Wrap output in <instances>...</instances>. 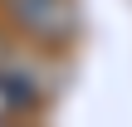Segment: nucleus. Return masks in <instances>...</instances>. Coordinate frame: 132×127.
Here are the masks:
<instances>
[{"label":"nucleus","instance_id":"1","mask_svg":"<svg viewBox=\"0 0 132 127\" xmlns=\"http://www.w3.org/2000/svg\"><path fill=\"white\" fill-rule=\"evenodd\" d=\"M5 10L20 29H29L34 39H49V44L69 39L78 29V5L73 0H5Z\"/></svg>","mask_w":132,"mask_h":127},{"label":"nucleus","instance_id":"2","mask_svg":"<svg viewBox=\"0 0 132 127\" xmlns=\"http://www.w3.org/2000/svg\"><path fill=\"white\" fill-rule=\"evenodd\" d=\"M15 83H20V78L0 73V122H5L10 113H20V108H29V103H34V98H29V93H20Z\"/></svg>","mask_w":132,"mask_h":127},{"label":"nucleus","instance_id":"3","mask_svg":"<svg viewBox=\"0 0 132 127\" xmlns=\"http://www.w3.org/2000/svg\"><path fill=\"white\" fill-rule=\"evenodd\" d=\"M0 59H5V39H0Z\"/></svg>","mask_w":132,"mask_h":127}]
</instances>
